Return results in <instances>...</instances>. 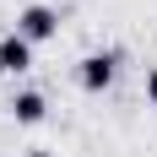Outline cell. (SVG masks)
Masks as SVG:
<instances>
[{"instance_id":"7a4b0ae2","label":"cell","mask_w":157,"mask_h":157,"mask_svg":"<svg viewBox=\"0 0 157 157\" xmlns=\"http://www.w3.org/2000/svg\"><path fill=\"white\" fill-rule=\"evenodd\" d=\"M27 38H22V33H11V38H6V44H0V71H27Z\"/></svg>"},{"instance_id":"8992f818","label":"cell","mask_w":157,"mask_h":157,"mask_svg":"<svg viewBox=\"0 0 157 157\" xmlns=\"http://www.w3.org/2000/svg\"><path fill=\"white\" fill-rule=\"evenodd\" d=\"M33 157H49V152H33Z\"/></svg>"},{"instance_id":"5b68a950","label":"cell","mask_w":157,"mask_h":157,"mask_svg":"<svg viewBox=\"0 0 157 157\" xmlns=\"http://www.w3.org/2000/svg\"><path fill=\"white\" fill-rule=\"evenodd\" d=\"M146 92H152V103H157V71H152V76H146Z\"/></svg>"},{"instance_id":"3957f363","label":"cell","mask_w":157,"mask_h":157,"mask_svg":"<svg viewBox=\"0 0 157 157\" xmlns=\"http://www.w3.org/2000/svg\"><path fill=\"white\" fill-rule=\"evenodd\" d=\"M109 81H114V60H109V54H92V60L81 65V87L98 92V87H109Z\"/></svg>"},{"instance_id":"6da1fadb","label":"cell","mask_w":157,"mask_h":157,"mask_svg":"<svg viewBox=\"0 0 157 157\" xmlns=\"http://www.w3.org/2000/svg\"><path fill=\"white\" fill-rule=\"evenodd\" d=\"M49 33H54V11H49V6H27V11H22V38H49Z\"/></svg>"},{"instance_id":"277c9868","label":"cell","mask_w":157,"mask_h":157,"mask_svg":"<svg viewBox=\"0 0 157 157\" xmlns=\"http://www.w3.org/2000/svg\"><path fill=\"white\" fill-rule=\"evenodd\" d=\"M16 119H22V125H38V119H44V98H38V92H22V98H16Z\"/></svg>"}]
</instances>
